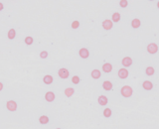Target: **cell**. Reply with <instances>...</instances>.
I'll use <instances>...</instances> for the list:
<instances>
[{"label":"cell","instance_id":"obj_1","mask_svg":"<svg viewBox=\"0 0 159 129\" xmlns=\"http://www.w3.org/2000/svg\"><path fill=\"white\" fill-rule=\"evenodd\" d=\"M2 105H0V108H2L3 113L9 118H16L20 114V109H21V101L16 96L7 98L3 101Z\"/></svg>","mask_w":159,"mask_h":129},{"label":"cell","instance_id":"obj_2","mask_svg":"<svg viewBox=\"0 0 159 129\" xmlns=\"http://www.w3.org/2000/svg\"><path fill=\"white\" fill-rule=\"evenodd\" d=\"M133 96H134L133 88L130 86L124 84V86H121L119 88L117 87L113 97L116 99L118 103H120V104H122V105L126 106L127 104H129L131 102Z\"/></svg>","mask_w":159,"mask_h":129},{"label":"cell","instance_id":"obj_3","mask_svg":"<svg viewBox=\"0 0 159 129\" xmlns=\"http://www.w3.org/2000/svg\"><path fill=\"white\" fill-rule=\"evenodd\" d=\"M137 89L141 96H148L157 91V83L154 79L145 78L139 82Z\"/></svg>","mask_w":159,"mask_h":129},{"label":"cell","instance_id":"obj_4","mask_svg":"<svg viewBox=\"0 0 159 129\" xmlns=\"http://www.w3.org/2000/svg\"><path fill=\"white\" fill-rule=\"evenodd\" d=\"M37 123L40 126L42 127H46V126H51L54 123V116L51 112L48 111H42L40 112L37 115L36 119Z\"/></svg>","mask_w":159,"mask_h":129},{"label":"cell","instance_id":"obj_5","mask_svg":"<svg viewBox=\"0 0 159 129\" xmlns=\"http://www.w3.org/2000/svg\"><path fill=\"white\" fill-rule=\"evenodd\" d=\"M77 57L83 62H89L91 61V59L93 57L92 54V49L89 46L86 45H83V46H80L77 49Z\"/></svg>","mask_w":159,"mask_h":129},{"label":"cell","instance_id":"obj_6","mask_svg":"<svg viewBox=\"0 0 159 129\" xmlns=\"http://www.w3.org/2000/svg\"><path fill=\"white\" fill-rule=\"evenodd\" d=\"M140 67H141V73H142L143 77H145L147 78H151L157 74L156 67L150 62H147L146 64H142V66H140Z\"/></svg>","mask_w":159,"mask_h":129},{"label":"cell","instance_id":"obj_7","mask_svg":"<svg viewBox=\"0 0 159 129\" xmlns=\"http://www.w3.org/2000/svg\"><path fill=\"white\" fill-rule=\"evenodd\" d=\"M118 63L122 68L129 69L133 68L135 64H137V60L133 56H130V55H123V56H121L120 59H119Z\"/></svg>","mask_w":159,"mask_h":129},{"label":"cell","instance_id":"obj_8","mask_svg":"<svg viewBox=\"0 0 159 129\" xmlns=\"http://www.w3.org/2000/svg\"><path fill=\"white\" fill-rule=\"evenodd\" d=\"M101 89L104 92L111 93L112 96H114V93H116L117 89V87H116V83L113 81H111V79H103L101 83Z\"/></svg>","mask_w":159,"mask_h":129},{"label":"cell","instance_id":"obj_9","mask_svg":"<svg viewBox=\"0 0 159 129\" xmlns=\"http://www.w3.org/2000/svg\"><path fill=\"white\" fill-rule=\"evenodd\" d=\"M144 49H145V52L147 53L148 56H156L157 53H158V50H159V47H158V44L156 41H148L145 43V46H144Z\"/></svg>","mask_w":159,"mask_h":129},{"label":"cell","instance_id":"obj_10","mask_svg":"<svg viewBox=\"0 0 159 129\" xmlns=\"http://www.w3.org/2000/svg\"><path fill=\"white\" fill-rule=\"evenodd\" d=\"M58 94L57 92L53 91V89H48L44 92L43 94V99L44 101L48 103V104H52V103H55L57 100H58Z\"/></svg>","mask_w":159,"mask_h":129},{"label":"cell","instance_id":"obj_11","mask_svg":"<svg viewBox=\"0 0 159 129\" xmlns=\"http://www.w3.org/2000/svg\"><path fill=\"white\" fill-rule=\"evenodd\" d=\"M56 73H57V77L62 79V81H66V79H69L70 78H71L72 73H71V71L67 68V67H60L57 69L56 71Z\"/></svg>","mask_w":159,"mask_h":129},{"label":"cell","instance_id":"obj_12","mask_svg":"<svg viewBox=\"0 0 159 129\" xmlns=\"http://www.w3.org/2000/svg\"><path fill=\"white\" fill-rule=\"evenodd\" d=\"M113 68H114V64L111 62L104 61L101 64V71L103 76H111V74H112Z\"/></svg>","mask_w":159,"mask_h":129},{"label":"cell","instance_id":"obj_13","mask_svg":"<svg viewBox=\"0 0 159 129\" xmlns=\"http://www.w3.org/2000/svg\"><path fill=\"white\" fill-rule=\"evenodd\" d=\"M76 87H75L74 86H72L71 83H68L66 84L64 87H63V94H64V96L65 97H67V98H72L75 94H76Z\"/></svg>","mask_w":159,"mask_h":129},{"label":"cell","instance_id":"obj_14","mask_svg":"<svg viewBox=\"0 0 159 129\" xmlns=\"http://www.w3.org/2000/svg\"><path fill=\"white\" fill-rule=\"evenodd\" d=\"M84 78L82 77V74L80 73H74L71 76V78H70V83L72 84V86H74L75 87L77 88V87H80L81 84L84 82Z\"/></svg>","mask_w":159,"mask_h":129},{"label":"cell","instance_id":"obj_15","mask_svg":"<svg viewBox=\"0 0 159 129\" xmlns=\"http://www.w3.org/2000/svg\"><path fill=\"white\" fill-rule=\"evenodd\" d=\"M102 116L106 119H111L116 116V111H114V108L111 106H106L102 108Z\"/></svg>","mask_w":159,"mask_h":129},{"label":"cell","instance_id":"obj_16","mask_svg":"<svg viewBox=\"0 0 159 129\" xmlns=\"http://www.w3.org/2000/svg\"><path fill=\"white\" fill-rule=\"evenodd\" d=\"M142 19H140L139 17H133L129 21V27H130L132 31H137V30L142 27Z\"/></svg>","mask_w":159,"mask_h":129},{"label":"cell","instance_id":"obj_17","mask_svg":"<svg viewBox=\"0 0 159 129\" xmlns=\"http://www.w3.org/2000/svg\"><path fill=\"white\" fill-rule=\"evenodd\" d=\"M116 77L119 81H125V79L129 78V77H130V72H129L128 69L120 67L116 71Z\"/></svg>","mask_w":159,"mask_h":129},{"label":"cell","instance_id":"obj_18","mask_svg":"<svg viewBox=\"0 0 159 129\" xmlns=\"http://www.w3.org/2000/svg\"><path fill=\"white\" fill-rule=\"evenodd\" d=\"M97 102H98V105L102 108V107H106L108 105V103L111 102V98H109V96H107V94L102 93V94H98V96Z\"/></svg>","mask_w":159,"mask_h":129},{"label":"cell","instance_id":"obj_19","mask_svg":"<svg viewBox=\"0 0 159 129\" xmlns=\"http://www.w3.org/2000/svg\"><path fill=\"white\" fill-rule=\"evenodd\" d=\"M42 82L46 87H52L55 83V76L53 73H45L42 78Z\"/></svg>","mask_w":159,"mask_h":129},{"label":"cell","instance_id":"obj_20","mask_svg":"<svg viewBox=\"0 0 159 129\" xmlns=\"http://www.w3.org/2000/svg\"><path fill=\"white\" fill-rule=\"evenodd\" d=\"M89 77H91L93 81H99V79L102 78V73L101 71V69H98V68H93L89 71Z\"/></svg>","mask_w":159,"mask_h":129},{"label":"cell","instance_id":"obj_21","mask_svg":"<svg viewBox=\"0 0 159 129\" xmlns=\"http://www.w3.org/2000/svg\"><path fill=\"white\" fill-rule=\"evenodd\" d=\"M114 28V24L111 22V19H104L102 20V30L103 32H109V31H111V30Z\"/></svg>","mask_w":159,"mask_h":129},{"label":"cell","instance_id":"obj_22","mask_svg":"<svg viewBox=\"0 0 159 129\" xmlns=\"http://www.w3.org/2000/svg\"><path fill=\"white\" fill-rule=\"evenodd\" d=\"M111 20L113 24H118L119 22H121V20H122L121 13L119 11H116V10H114L111 15Z\"/></svg>","mask_w":159,"mask_h":129},{"label":"cell","instance_id":"obj_23","mask_svg":"<svg viewBox=\"0 0 159 129\" xmlns=\"http://www.w3.org/2000/svg\"><path fill=\"white\" fill-rule=\"evenodd\" d=\"M81 26H82V22H81V20H79V19H74L69 24V28L71 29L72 31H77V30L81 28Z\"/></svg>","mask_w":159,"mask_h":129},{"label":"cell","instance_id":"obj_24","mask_svg":"<svg viewBox=\"0 0 159 129\" xmlns=\"http://www.w3.org/2000/svg\"><path fill=\"white\" fill-rule=\"evenodd\" d=\"M6 37L10 41H13L17 37V30L15 28H10L6 33Z\"/></svg>","mask_w":159,"mask_h":129},{"label":"cell","instance_id":"obj_25","mask_svg":"<svg viewBox=\"0 0 159 129\" xmlns=\"http://www.w3.org/2000/svg\"><path fill=\"white\" fill-rule=\"evenodd\" d=\"M9 93V89L7 87V86L5 84L4 82L0 81V96H7V94Z\"/></svg>","mask_w":159,"mask_h":129},{"label":"cell","instance_id":"obj_26","mask_svg":"<svg viewBox=\"0 0 159 129\" xmlns=\"http://www.w3.org/2000/svg\"><path fill=\"white\" fill-rule=\"evenodd\" d=\"M34 43H35V40H34V38L32 37V36H26L24 38V44L26 45L27 47H30V46H33L34 45Z\"/></svg>","mask_w":159,"mask_h":129},{"label":"cell","instance_id":"obj_27","mask_svg":"<svg viewBox=\"0 0 159 129\" xmlns=\"http://www.w3.org/2000/svg\"><path fill=\"white\" fill-rule=\"evenodd\" d=\"M130 5V2L127 1V0H120L118 1V7L120 9H127Z\"/></svg>","mask_w":159,"mask_h":129},{"label":"cell","instance_id":"obj_28","mask_svg":"<svg viewBox=\"0 0 159 129\" xmlns=\"http://www.w3.org/2000/svg\"><path fill=\"white\" fill-rule=\"evenodd\" d=\"M39 58L41 60H47L49 58V52L47 50H42V51L39 53Z\"/></svg>","mask_w":159,"mask_h":129},{"label":"cell","instance_id":"obj_29","mask_svg":"<svg viewBox=\"0 0 159 129\" xmlns=\"http://www.w3.org/2000/svg\"><path fill=\"white\" fill-rule=\"evenodd\" d=\"M5 10V4L0 1V12H3Z\"/></svg>","mask_w":159,"mask_h":129},{"label":"cell","instance_id":"obj_30","mask_svg":"<svg viewBox=\"0 0 159 129\" xmlns=\"http://www.w3.org/2000/svg\"><path fill=\"white\" fill-rule=\"evenodd\" d=\"M53 129H64V128L61 127V126H56V127H54Z\"/></svg>","mask_w":159,"mask_h":129}]
</instances>
